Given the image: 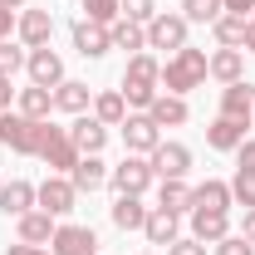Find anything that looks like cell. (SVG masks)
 Masks as SVG:
<instances>
[{"instance_id":"obj_1","label":"cell","mask_w":255,"mask_h":255,"mask_svg":"<svg viewBox=\"0 0 255 255\" xmlns=\"http://www.w3.org/2000/svg\"><path fill=\"white\" fill-rule=\"evenodd\" d=\"M162 94V64L142 49V54H132L123 69V98H128V113L137 108V113H147L152 108V98Z\"/></svg>"},{"instance_id":"obj_2","label":"cell","mask_w":255,"mask_h":255,"mask_svg":"<svg viewBox=\"0 0 255 255\" xmlns=\"http://www.w3.org/2000/svg\"><path fill=\"white\" fill-rule=\"evenodd\" d=\"M206 59H211V54H206V49H177V54H167V64H162V89H167V94H182L187 98L191 89H201V84H206V79H211V74H206Z\"/></svg>"},{"instance_id":"obj_3","label":"cell","mask_w":255,"mask_h":255,"mask_svg":"<svg viewBox=\"0 0 255 255\" xmlns=\"http://www.w3.org/2000/svg\"><path fill=\"white\" fill-rule=\"evenodd\" d=\"M44 128H49V118L39 123V118H25L20 108H10V113H0V147H10L20 157H39Z\"/></svg>"},{"instance_id":"obj_4","label":"cell","mask_w":255,"mask_h":255,"mask_svg":"<svg viewBox=\"0 0 255 255\" xmlns=\"http://www.w3.org/2000/svg\"><path fill=\"white\" fill-rule=\"evenodd\" d=\"M157 182V172H152V162L137 157V152H128L113 172H108V187L118 191V196H142V191Z\"/></svg>"},{"instance_id":"obj_5","label":"cell","mask_w":255,"mask_h":255,"mask_svg":"<svg viewBox=\"0 0 255 255\" xmlns=\"http://www.w3.org/2000/svg\"><path fill=\"white\" fill-rule=\"evenodd\" d=\"M79 157H84V152L74 147L69 128H54V123L44 128V142H39V162H44V167H54L59 177H69V172L79 167Z\"/></svg>"},{"instance_id":"obj_6","label":"cell","mask_w":255,"mask_h":255,"mask_svg":"<svg viewBox=\"0 0 255 255\" xmlns=\"http://www.w3.org/2000/svg\"><path fill=\"white\" fill-rule=\"evenodd\" d=\"M34 206H39V211H49V216L59 221V216H69V211L79 206V187H74L69 177L54 172V177H44V182L34 187Z\"/></svg>"},{"instance_id":"obj_7","label":"cell","mask_w":255,"mask_h":255,"mask_svg":"<svg viewBox=\"0 0 255 255\" xmlns=\"http://www.w3.org/2000/svg\"><path fill=\"white\" fill-rule=\"evenodd\" d=\"M231 196H236V206L255 211V137H246V142L236 147V177H231Z\"/></svg>"},{"instance_id":"obj_8","label":"cell","mask_w":255,"mask_h":255,"mask_svg":"<svg viewBox=\"0 0 255 255\" xmlns=\"http://www.w3.org/2000/svg\"><path fill=\"white\" fill-rule=\"evenodd\" d=\"M147 49H187V15H167L157 10L152 20H147Z\"/></svg>"},{"instance_id":"obj_9","label":"cell","mask_w":255,"mask_h":255,"mask_svg":"<svg viewBox=\"0 0 255 255\" xmlns=\"http://www.w3.org/2000/svg\"><path fill=\"white\" fill-rule=\"evenodd\" d=\"M49 255H98V236H94V226H74V221L54 226Z\"/></svg>"},{"instance_id":"obj_10","label":"cell","mask_w":255,"mask_h":255,"mask_svg":"<svg viewBox=\"0 0 255 255\" xmlns=\"http://www.w3.org/2000/svg\"><path fill=\"white\" fill-rule=\"evenodd\" d=\"M118 128H123V147H128V152H137V157H147V152L162 142V128L152 123L147 113H128Z\"/></svg>"},{"instance_id":"obj_11","label":"cell","mask_w":255,"mask_h":255,"mask_svg":"<svg viewBox=\"0 0 255 255\" xmlns=\"http://www.w3.org/2000/svg\"><path fill=\"white\" fill-rule=\"evenodd\" d=\"M147 162H152L157 182H162V177H187V172H191V147H187V142H167V137H162L157 147L147 152Z\"/></svg>"},{"instance_id":"obj_12","label":"cell","mask_w":255,"mask_h":255,"mask_svg":"<svg viewBox=\"0 0 255 255\" xmlns=\"http://www.w3.org/2000/svg\"><path fill=\"white\" fill-rule=\"evenodd\" d=\"M15 34H20L25 49H44L49 34H54V15L49 10H20L15 15Z\"/></svg>"},{"instance_id":"obj_13","label":"cell","mask_w":255,"mask_h":255,"mask_svg":"<svg viewBox=\"0 0 255 255\" xmlns=\"http://www.w3.org/2000/svg\"><path fill=\"white\" fill-rule=\"evenodd\" d=\"M25 74H30V84H39V89H59L64 84V59L49 49V44H44V49H30Z\"/></svg>"},{"instance_id":"obj_14","label":"cell","mask_w":255,"mask_h":255,"mask_svg":"<svg viewBox=\"0 0 255 255\" xmlns=\"http://www.w3.org/2000/svg\"><path fill=\"white\" fill-rule=\"evenodd\" d=\"M74 49H79L84 59H103V54L113 49L108 25H98V20H79V25H74Z\"/></svg>"},{"instance_id":"obj_15","label":"cell","mask_w":255,"mask_h":255,"mask_svg":"<svg viewBox=\"0 0 255 255\" xmlns=\"http://www.w3.org/2000/svg\"><path fill=\"white\" fill-rule=\"evenodd\" d=\"M236 196H231V182L221 177H206L201 187H191V211H231Z\"/></svg>"},{"instance_id":"obj_16","label":"cell","mask_w":255,"mask_h":255,"mask_svg":"<svg viewBox=\"0 0 255 255\" xmlns=\"http://www.w3.org/2000/svg\"><path fill=\"white\" fill-rule=\"evenodd\" d=\"M69 137H74L79 152H103V147H108V123H98L94 113H79V118L69 123Z\"/></svg>"},{"instance_id":"obj_17","label":"cell","mask_w":255,"mask_h":255,"mask_svg":"<svg viewBox=\"0 0 255 255\" xmlns=\"http://www.w3.org/2000/svg\"><path fill=\"white\" fill-rule=\"evenodd\" d=\"M206 74H211L221 89L226 84H241V79H246V49H221V44H216V54L206 59Z\"/></svg>"},{"instance_id":"obj_18","label":"cell","mask_w":255,"mask_h":255,"mask_svg":"<svg viewBox=\"0 0 255 255\" xmlns=\"http://www.w3.org/2000/svg\"><path fill=\"white\" fill-rule=\"evenodd\" d=\"M187 216H191V236L201 246H216L231 236V211H187Z\"/></svg>"},{"instance_id":"obj_19","label":"cell","mask_w":255,"mask_h":255,"mask_svg":"<svg viewBox=\"0 0 255 255\" xmlns=\"http://www.w3.org/2000/svg\"><path fill=\"white\" fill-rule=\"evenodd\" d=\"M142 236H147V246H172V241L182 236V216H177V211L152 206V211H147V221H142Z\"/></svg>"},{"instance_id":"obj_20","label":"cell","mask_w":255,"mask_h":255,"mask_svg":"<svg viewBox=\"0 0 255 255\" xmlns=\"http://www.w3.org/2000/svg\"><path fill=\"white\" fill-rule=\"evenodd\" d=\"M108 172H113V167L98 157V152H84V157H79V167L69 172V182H74V187H79V196H84V191L108 187Z\"/></svg>"},{"instance_id":"obj_21","label":"cell","mask_w":255,"mask_h":255,"mask_svg":"<svg viewBox=\"0 0 255 255\" xmlns=\"http://www.w3.org/2000/svg\"><path fill=\"white\" fill-rule=\"evenodd\" d=\"M255 113V89L241 79V84H226L221 89V118H236V123H251Z\"/></svg>"},{"instance_id":"obj_22","label":"cell","mask_w":255,"mask_h":255,"mask_svg":"<svg viewBox=\"0 0 255 255\" xmlns=\"http://www.w3.org/2000/svg\"><path fill=\"white\" fill-rule=\"evenodd\" d=\"M54 216H49V211H39V206H34V211H25V216H20V221H15V231H20V241H25V246H49V241H54Z\"/></svg>"},{"instance_id":"obj_23","label":"cell","mask_w":255,"mask_h":255,"mask_svg":"<svg viewBox=\"0 0 255 255\" xmlns=\"http://www.w3.org/2000/svg\"><path fill=\"white\" fill-rule=\"evenodd\" d=\"M147 118H152L157 128H182L191 118V108H187V98H182V94H157V98H152V108H147Z\"/></svg>"},{"instance_id":"obj_24","label":"cell","mask_w":255,"mask_h":255,"mask_svg":"<svg viewBox=\"0 0 255 255\" xmlns=\"http://www.w3.org/2000/svg\"><path fill=\"white\" fill-rule=\"evenodd\" d=\"M0 211L5 216H25V211H34V182H25V177H15V182H5L0 187Z\"/></svg>"},{"instance_id":"obj_25","label":"cell","mask_w":255,"mask_h":255,"mask_svg":"<svg viewBox=\"0 0 255 255\" xmlns=\"http://www.w3.org/2000/svg\"><path fill=\"white\" fill-rule=\"evenodd\" d=\"M54 108L79 118V113H89V108H94V89H89V84H79V79H64L59 89H54Z\"/></svg>"},{"instance_id":"obj_26","label":"cell","mask_w":255,"mask_h":255,"mask_svg":"<svg viewBox=\"0 0 255 255\" xmlns=\"http://www.w3.org/2000/svg\"><path fill=\"white\" fill-rule=\"evenodd\" d=\"M241 142H246V123H236V118H221V113H216V123L206 128V147H211V152H236Z\"/></svg>"},{"instance_id":"obj_27","label":"cell","mask_w":255,"mask_h":255,"mask_svg":"<svg viewBox=\"0 0 255 255\" xmlns=\"http://www.w3.org/2000/svg\"><path fill=\"white\" fill-rule=\"evenodd\" d=\"M147 211H152V206H142V196H118V201L108 206V216H113L118 231H142Z\"/></svg>"},{"instance_id":"obj_28","label":"cell","mask_w":255,"mask_h":255,"mask_svg":"<svg viewBox=\"0 0 255 255\" xmlns=\"http://www.w3.org/2000/svg\"><path fill=\"white\" fill-rule=\"evenodd\" d=\"M108 34H113V49H128V54H142L147 49V25H132L123 15L108 25Z\"/></svg>"},{"instance_id":"obj_29","label":"cell","mask_w":255,"mask_h":255,"mask_svg":"<svg viewBox=\"0 0 255 255\" xmlns=\"http://www.w3.org/2000/svg\"><path fill=\"white\" fill-rule=\"evenodd\" d=\"M15 103H20V113H25V118H39V123H44V118L54 113V89L30 84V89H20V94H15Z\"/></svg>"},{"instance_id":"obj_30","label":"cell","mask_w":255,"mask_h":255,"mask_svg":"<svg viewBox=\"0 0 255 255\" xmlns=\"http://www.w3.org/2000/svg\"><path fill=\"white\" fill-rule=\"evenodd\" d=\"M157 206L162 211H191V187H187V177H162V187H157Z\"/></svg>"},{"instance_id":"obj_31","label":"cell","mask_w":255,"mask_h":255,"mask_svg":"<svg viewBox=\"0 0 255 255\" xmlns=\"http://www.w3.org/2000/svg\"><path fill=\"white\" fill-rule=\"evenodd\" d=\"M94 118L98 123H108V128H118L128 118V98L123 89H103V94H94Z\"/></svg>"},{"instance_id":"obj_32","label":"cell","mask_w":255,"mask_h":255,"mask_svg":"<svg viewBox=\"0 0 255 255\" xmlns=\"http://www.w3.org/2000/svg\"><path fill=\"white\" fill-rule=\"evenodd\" d=\"M211 34H216L221 49H246V15H221L211 25Z\"/></svg>"},{"instance_id":"obj_33","label":"cell","mask_w":255,"mask_h":255,"mask_svg":"<svg viewBox=\"0 0 255 255\" xmlns=\"http://www.w3.org/2000/svg\"><path fill=\"white\" fill-rule=\"evenodd\" d=\"M182 15H187V25H216L226 5L221 0H182Z\"/></svg>"},{"instance_id":"obj_34","label":"cell","mask_w":255,"mask_h":255,"mask_svg":"<svg viewBox=\"0 0 255 255\" xmlns=\"http://www.w3.org/2000/svg\"><path fill=\"white\" fill-rule=\"evenodd\" d=\"M25 59H30V49H25V44H10V39H5V44H0V79H15V74L25 69Z\"/></svg>"},{"instance_id":"obj_35","label":"cell","mask_w":255,"mask_h":255,"mask_svg":"<svg viewBox=\"0 0 255 255\" xmlns=\"http://www.w3.org/2000/svg\"><path fill=\"white\" fill-rule=\"evenodd\" d=\"M118 15L132 20V25H147V20L157 15V0H118Z\"/></svg>"},{"instance_id":"obj_36","label":"cell","mask_w":255,"mask_h":255,"mask_svg":"<svg viewBox=\"0 0 255 255\" xmlns=\"http://www.w3.org/2000/svg\"><path fill=\"white\" fill-rule=\"evenodd\" d=\"M79 5H84V20H98V25L118 20V0H79Z\"/></svg>"},{"instance_id":"obj_37","label":"cell","mask_w":255,"mask_h":255,"mask_svg":"<svg viewBox=\"0 0 255 255\" xmlns=\"http://www.w3.org/2000/svg\"><path fill=\"white\" fill-rule=\"evenodd\" d=\"M211 255H255V246L246 241V236H236V231H231L226 241H216V246H211Z\"/></svg>"},{"instance_id":"obj_38","label":"cell","mask_w":255,"mask_h":255,"mask_svg":"<svg viewBox=\"0 0 255 255\" xmlns=\"http://www.w3.org/2000/svg\"><path fill=\"white\" fill-rule=\"evenodd\" d=\"M167 255H206V246H201L196 236H177V241L167 246Z\"/></svg>"},{"instance_id":"obj_39","label":"cell","mask_w":255,"mask_h":255,"mask_svg":"<svg viewBox=\"0 0 255 255\" xmlns=\"http://www.w3.org/2000/svg\"><path fill=\"white\" fill-rule=\"evenodd\" d=\"M226 5V15H246L251 20V10H255V0H221Z\"/></svg>"},{"instance_id":"obj_40","label":"cell","mask_w":255,"mask_h":255,"mask_svg":"<svg viewBox=\"0 0 255 255\" xmlns=\"http://www.w3.org/2000/svg\"><path fill=\"white\" fill-rule=\"evenodd\" d=\"M20 89H10V79H0V113H10V103H15Z\"/></svg>"},{"instance_id":"obj_41","label":"cell","mask_w":255,"mask_h":255,"mask_svg":"<svg viewBox=\"0 0 255 255\" xmlns=\"http://www.w3.org/2000/svg\"><path fill=\"white\" fill-rule=\"evenodd\" d=\"M15 34V10H0V44Z\"/></svg>"},{"instance_id":"obj_42","label":"cell","mask_w":255,"mask_h":255,"mask_svg":"<svg viewBox=\"0 0 255 255\" xmlns=\"http://www.w3.org/2000/svg\"><path fill=\"white\" fill-rule=\"evenodd\" d=\"M5 255H49V251H44V246H25V241H15Z\"/></svg>"},{"instance_id":"obj_43","label":"cell","mask_w":255,"mask_h":255,"mask_svg":"<svg viewBox=\"0 0 255 255\" xmlns=\"http://www.w3.org/2000/svg\"><path fill=\"white\" fill-rule=\"evenodd\" d=\"M241 236H246V241L255 246V211H246V221H241Z\"/></svg>"},{"instance_id":"obj_44","label":"cell","mask_w":255,"mask_h":255,"mask_svg":"<svg viewBox=\"0 0 255 255\" xmlns=\"http://www.w3.org/2000/svg\"><path fill=\"white\" fill-rule=\"evenodd\" d=\"M246 49L255 54V10H251V20H246Z\"/></svg>"},{"instance_id":"obj_45","label":"cell","mask_w":255,"mask_h":255,"mask_svg":"<svg viewBox=\"0 0 255 255\" xmlns=\"http://www.w3.org/2000/svg\"><path fill=\"white\" fill-rule=\"evenodd\" d=\"M20 5H25V0H0V10H20Z\"/></svg>"},{"instance_id":"obj_46","label":"cell","mask_w":255,"mask_h":255,"mask_svg":"<svg viewBox=\"0 0 255 255\" xmlns=\"http://www.w3.org/2000/svg\"><path fill=\"white\" fill-rule=\"evenodd\" d=\"M0 187H5V177H0Z\"/></svg>"},{"instance_id":"obj_47","label":"cell","mask_w":255,"mask_h":255,"mask_svg":"<svg viewBox=\"0 0 255 255\" xmlns=\"http://www.w3.org/2000/svg\"><path fill=\"white\" fill-rule=\"evenodd\" d=\"M142 255H152V251H142Z\"/></svg>"},{"instance_id":"obj_48","label":"cell","mask_w":255,"mask_h":255,"mask_svg":"<svg viewBox=\"0 0 255 255\" xmlns=\"http://www.w3.org/2000/svg\"><path fill=\"white\" fill-rule=\"evenodd\" d=\"M251 123H255V113H251Z\"/></svg>"}]
</instances>
